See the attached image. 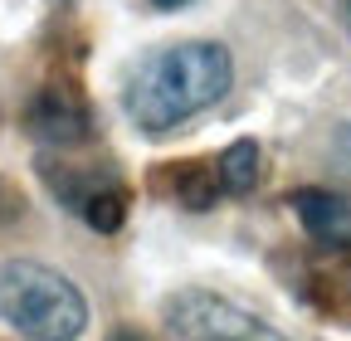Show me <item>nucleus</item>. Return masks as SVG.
<instances>
[{
  "label": "nucleus",
  "mask_w": 351,
  "mask_h": 341,
  "mask_svg": "<svg viewBox=\"0 0 351 341\" xmlns=\"http://www.w3.org/2000/svg\"><path fill=\"white\" fill-rule=\"evenodd\" d=\"M234 83V59L215 39H186V45L156 49L127 83V117L142 132H171L186 117L215 108Z\"/></svg>",
  "instance_id": "nucleus-1"
},
{
  "label": "nucleus",
  "mask_w": 351,
  "mask_h": 341,
  "mask_svg": "<svg viewBox=\"0 0 351 341\" xmlns=\"http://www.w3.org/2000/svg\"><path fill=\"white\" fill-rule=\"evenodd\" d=\"M0 317L29 341H78L88 327V297L49 264H0Z\"/></svg>",
  "instance_id": "nucleus-2"
},
{
  "label": "nucleus",
  "mask_w": 351,
  "mask_h": 341,
  "mask_svg": "<svg viewBox=\"0 0 351 341\" xmlns=\"http://www.w3.org/2000/svg\"><path fill=\"white\" fill-rule=\"evenodd\" d=\"M166 327L176 341H283L274 327L210 292H181L166 307Z\"/></svg>",
  "instance_id": "nucleus-3"
},
{
  "label": "nucleus",
  "mask_w": 351,
  "mask_h": 341,
  "mask_svg": "<svg viewBox=\"0 0 351 341\" xmlns=\"http://www.w3.org/2000/svg\"><path fill=\"white\" fill-rule=\"evenodd\" d=\"M293 210L317 244H327V249L351 244V200H341L337 190H302V195H293Z\"/></svg>",
  "instance_id": "nucleus-4"
},
{
  "label": "nucleus",
  "mask_w": 351,
  "mask_h": 341,
  "mask_svg": "<svg viewBox=\"0 0 351 341\" xmlns=\"http://www.w3.org/2000/svg\"><path fill=\"white\" fill-rule=\"evenodd\" d=\"M29 127H34L44 142L69 147V142L88 137V112H83V108H73L64 93H44V98L29 108Z\"/></svg>",
  "instance_id": "nucleus-5"
},
{
  "label": "nucleus",
  "mask_w": 351,
  "mask_h": 341,
  "mask_svg": "<svg viewBox=\"0 0 351 341\" xmlns=\"http://www.w3.org/2000/svg\"><path fill=\"white\" fill-rule=\"evenodd\" d=\"M258 142L254 137H239L234 147H225V156H219V186H225L230 195H249L258 186Z\"/></svg>",
  "instance_id": "nucleus-6"
},
{
  "label": "nucleus",
  "mask_w": 351,
  "mask_h": 341,
  "mask_svg": "<svg viewBox=\"0 0 351 341\" xmlns=\"http://www.w3.org/2000/svg\"><path fill=\"white\" fill-rule=\"evenodd\" d=\"M78 210H83V220H88V229H93V234H117V229L127 225V200H122L117 190H108V186L88 190V200H83Z\"/></svg>",
  "instance_id": "nucleus-7"
},
{
  "label": "nucleus",
  "mask_w": 351,
  "mask_h": 341,
  "mask_svg": "<svg viewBox=\"0 0 351 341\" xmlns=\"http://www.w3.org/2000/svg\"><path fill=\"white\" fill-rule=\"evenodd\" d=\"M225 190V186H210V176L200 166H191L186 170V181H181V200L191 205V210H205V205H215V195Z\"/></svg>",
  "instance_id": "nucleus-8"
},
{
  "label": "nucleus",
  "mask_w": 351,
  "mask_h": 341,
  "mask_svg": "<svg viewBox=\"0 0 351 341\" xmlns=\"http://www.w3.org/2000/svg\"><path fill=\"white\" fill-rule=\"evenodd\" d=\"M156 10H186V5H195V0H152Z\"/></svg>",
  "instance_id": "nucleus-9"
},
{
  "label": "nucleus",
  "mask_w": 351,
  "mask_h": 341,
  "mask_svg": "<svg viewBox=\"0 0 351 341\" xmlns=\"http://www.w3.org/2000/svg\"><path fill=\"white\" fill-rule=\"evenodd\" d=\"M117 341H142V336H132V331H122V336H117Z\"/></svg>",
  "instance_id": "nucleus-10"
}]
</instances>
